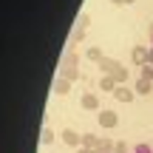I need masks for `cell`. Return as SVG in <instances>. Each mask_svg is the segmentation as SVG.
I'll return each mask as SVG.
<instances>
[{"label":"cell","instance_id":"6da1fadb","mask_svg":"<svg viewBox=\"0 0 153 153\" xmlns=\"http://www.w3.org/2000/svg\"><path fill=\"white\" fill-rule=\"evenodd\" d=\"M60 76H65V79H76V76H79V57H76V51H65V54H62Z\"/></svg>","mask_w":153,"mask_h":153},{"label":"cell","instance_id":"ac0fdd59","mask_svg":"<svg viewBox=\"0 0 153 153\" xmlns=\"http://www.w3.org/2000/svg\"><path fill=\"white\" fill-rule=\"evenodd\" d=\"M111 3H116V6H133L136 0H111Z\"/></svg>","mask_w":153,"mask_h":153},{"label":"cell","instance_id":"7a4b0ae2","mask_svg":"<svg viewBox=\"0 0 153 153\" xmlns=\"http://www.w3.org/2000/svg\"><path fill=\"white\" fill-rule=\"evenodd\" d=\"M97 119H99V125H102L105 131H111V128H116V122H119V114H116V111H108V108H102Z\"/></svg>","mask_w":153,"mask_h":153},{"label":"cell","instance_id":"9c48e42d","mask_svg":"<svg viewBox=\"0 0 153 153\" xmlns=\"http://www.w3.org/2000/svg\"><path fill=\"white\" fill-rule=\"evenodd\" d=\"M114 97L119 99V102H131V99H133V91H131V88H128V85H116Z\"/></svg>","mask_w":153,"mask_h":153},{"label":"cell","instance_id":"44dd1931","mask_svg":"<svg viewBox=\"0 0 153 153\" xmlns=\"http://www.w3.org/2000/svg\"><path fill=\"white\" fill-rule=\"evenodd\" d=\"M150 40H153V23H150Z\"/></svg>","mask_w":153,"mask_h":153},{"label":"cell","instance_id":"ba28073f","mask_svg":"<svg viewBox=\"0 0 153 153\" xmlns=\"http://www.w3.org/2000/svg\"><path fill=\"white\" fill-rule=\"evenodd\" d=\"M68 91H71V79H65V76H57V79H54V94L65 97Z\"/></svg>","mask_w":153,"mask_h":153},{"label":"cell","instance_id":"8fae6325","mask_svg":"<svg viewBox=\"0 0 153 153\" xmlns=\"http://www.w3.org/2000/svg\"><path fill=\"white\" fill-rule=\"evenodd\" d=\"M99 142H102V139H99L97 133H85V136H82V148H91V150H97V148H99Z\"/></svg>","mask_w":153,"mask_h":153},{"label":"cell","instance_id":"3957f363","mask_svg":"<svg viewBox=\"0 0 153 153\" xmlns=\"http://www.w3.org/2000/svg\"><path fill=\"white\" fill-rule=\"evenodd\" d=\"M119 68H122V62L111 60V57H102V60H99V71H102V76H114Z\"/></svg>","mask_w":153,"mask_h":153},{"label":"cell","instance_id":"5b68a950","mask_svg":"<svg viewBox=\"0 0 153 153\" xmlns=\"http://www.w3.org/2000/svg\"><path fill=\"white\" fill-rule=\"evenodd\" d=\"M148 54H150V48H145V45H136V48L131 51V57H133V62H136L139 68H142V65H148Z\"/></svg>","mask_w":153,"mask_h":153},{"label":"cell","instance_id":"ffe728a7","mask_svg":"<svg viewBox=\"0 0 153 153\" xmlns=\"http://www.w3.org/2000/svg\"><path fill=\"white\" fill-rule=\"evenodd\" d=\"M148 62H150V65H153V48H150V54H148Z\"/></svg>","mask_w":153,"mask_h":153},{"label":"cell","instance_id":"e0dca14e","mask_svg":"<svg viewBox=\"0 0 153 153\" xmlns=\"http://www.w3.org/2000/svg\"><path fill=\"white\" fill-rule=\"evenodd\" d=\"M114 153H131V150H128V142H125V139H119V142H116Z\"/></svg>","mask_w":153,"mask_h":153},{"label":"cell","instance_id":"8992f818","mask_svg":"<svg viewBox=\"0 0 153 153\" xmlns=\"http://www.w3.org/2000/svg\"><path fill=\"white\" fill-rule=\"evenodd\" d=\"M79 102H82L85 111H102V108H99V97H97V94H82Z\"/></svg>","mask_w":153,"mask_h":153},{"label":"cell","instance_id":"2e32d148","mask_svg":"<svg viewBox=\"0 0 153 153\" xmlns=\"http://www.w3.org/2000/svg\"><path fill=\"white\" fill-rule=\"evenodd\" d=\"M131 153H153V148H150L148 142H142V145H136V148H133Z\"/></svg>","mask_w":153,"mask_h":153},{"label":"cell","instance_id":"9a60e30c","mask_svg":"<svg viewBox=\"0 0 153 153\" xmlns=\"http://www.w3.org/2000/svg\"><path fill=\"white\" fill-rule=\"evenodd\" d=\"M139 71H142V79H150L153 82V65H150V62H148V65H142Z\"/></svg>","mask_w":153,"mask_h":153},{"label":"cell","instance_id":"277c9868","mask_svg":"<svg viewBox=\"0 0 153 153\" xmlns=\"http://www.w3.org/2000/svg\"><path fill=\"white\" fill-rule=\"evenodd\" d=\"M88 26H91V17H88V14H79V20H76V28H74V34H71V43H76V40H79L82 34L88 31Z\"/></svg>","mask_w":153,"mask_h":153},{"label":"cell","instance_id":"52a82bcc","mask_svg":"<svg viewBox=\"0 0 153 153\" xmlns=\"http://www.w3.org/2000/svg\"><path fill=\"white\" fill-rule=\"evenodd\" d=\"M62 145H71V148H76V145H82V136L76 131H71V128H65L62 131Z\"/></svg>","mask_w":153,"mask_h":153},{"label":"cell","instance_id":"5bb4252c","mask_svg":"<svg viewBox=\"0 0 153 153\" xmlns=\"http://www.w3.org/2000/svg\"><path fill=\"white\" fill-rule=\"evenodd\" d=\"M85 57H88V60H94V62H99V60H102V48H88Z\"/></svg>","mask_w":153,"mask_h":153},{"label":"cell","instance_id":"30bf717a","mask_svg":"<svg viewBox=\"0 0 153 153\" xmlns=\"http://www.w3.org/2000/svg\"><path fill=\"white\" fill-rule=\"evenodd\" d=\"M116 85H119V82H116L114 76H102V79H99V91H108V94H114V91H116Z\"/></svg>","mask_w":153,"mask_h":153},{"label":"cell","instance_id":"4fadbf2b","mask_svg":"<svg viewBox=\"0 0 153 153\" xmlns=\"http://www.w3.org/2000/svg\"><path fill=\"white\" fill-rule=\"evenodd\" d=\"M40 145H54V131L51 128H43L40 131Z\"/></svg>","mask_w":153,"mask_h":153},{"label":"cell","instance_id":"d6986e66","mask_svg":"<svg viewBox=\"0 0 153 153\" xmlns=\"http://www.w3.org/2000/svg\"><path fill=\"white\" fill-rule=\"evenodd\" d=\"M76 153H97V150H91V148H79Z\"/></svg>","mask_w":153,"mask_h":153},{"label":"cell","instance_id":"7c38bea8","mask_svg":"<svg viewBox=\"0 0 153 153\" xmlns=\"http://www.w3.org/2000/svg\"><path fill=\"white\" fill-rule=\"evenodd\" d=\"M133 91H136V94H150V91H153V82L139 76V79H136V85H133Z\"/></svg>","mask_w":153,"mask_h":153}]
</instances>
